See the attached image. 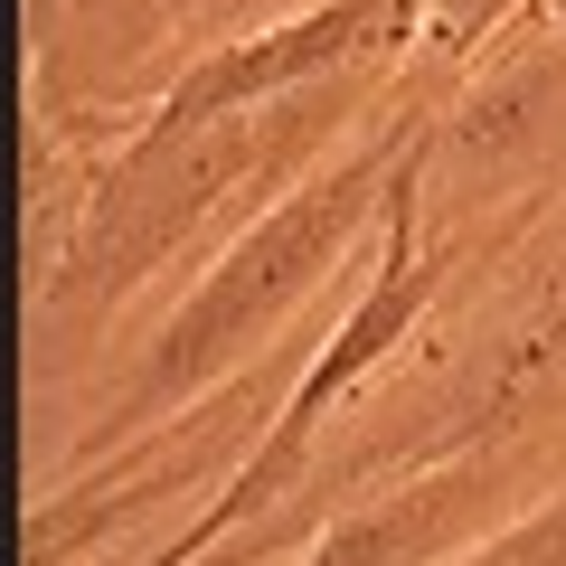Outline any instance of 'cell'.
<instances>
[{
  "instance_id": "obj_1",
  "label": "cell",
  "mask_w": 566,
  "mask_h": 566,
  "mask_svg": "<svg viewBox=\"0 0 566 566\" xmlns=\"http://www.w3.org/2000/svg\"><path fill=\"white\" fill-rule=\"evenodd\" d=\"M416 142H424L416 104H387V123L359 142V151H340L331 170H312L303 189H283V199L208 264L199 293L161 322V340L142 349L133 387H123L114 424H104L95 444H114V434H133V424H151V416H180L189 397L227 387V368L255 359V349L293 322L303 293H322V274L340 264V245L387 208V189H397V170H406Z\"/></svg>"
},
{
  "instance_id": "obj_2",
  "label": "cell",
  "mask_w": 566,
  "mask_h": 566,
  "mask_svg": "<svg viewBox=\"0 0 566 566\" xmlns=\"http://www.w3.org/2000/svg\"><path fill=\"white\" fill-rule=\"evenodd\" d=\"M340 114H331L322 85H303V95L245 104V114H218V123H142L114 151V170L85 189V218L57 245V274H48V312L57 322L114 312L123 293L151 283V264L180 255V237L227 189L264 180V170H303L322 142H340Z\"/></svg>"
},
{
  "instance_id": "obj_3",
  "label": "cell",
  "mask_w": 566,
  "mask_h": 566,
  "mask_svg": "<svg viewBox=\"0 0 566 566\" xmlns=\"http://www.w3.org/2000/svg\"><path fill=\"white\" fill-rule=\"evenodd\" d=\"M434 283H444V264L416 245V151H406L397 189H387V208H378V264H368L359 312H349V322L331 331L322 349H312V368L293 378V397H283V416L264 424V444L245 453V472H227L218 510H208L199 528H180V538H170L151 566H199L208 547L227 538V528H255L264 510L283 501V491L303 482V472H312V444H322V416L368 378V368H387L406 340H416V312L434 303Z\"/></svg>"
},
{
  "instance_id": "obj_4",
  "label": "cell",
  "mask_w": 566,
  "mask_h": 566,
  "mask_svg": "<svg viewBox=\"0 0 566 566\" xmlns=\"http://www.w3.org/2000/svg\"><path fill=\"white\" fill-rule=\"evenodd\" d=\"M283 397L293 387H274L264 368H237L227 387L189 397L180 416H151L133 434H114V463H95L85 482L39 491L20 557L29 566H76L85 547H104V528H133L142 510L180 501V491L218 482V472H245V453L264 444V416H283Z\"/></svg>"
},
{
  "instance_id": "obj_5",
  "label": "cell",
  "mask_w": 566,
  "mask_h": 566,
  "mask_svg": "<svg viewBox=\"0 0 566 566\" xmlns=\"http://www.w3.org/2000/svg\"><path fill=\"white\" fill-rule=\"evenodd\" d=\"M416 10L424 0H312L293 20L255 29V39H218L199 66H180L161 85L151 123H218V114H245V104L303 95L331 66L368 57V48H397V20H416Z\"/></svg>"
},
{
  "instance_id": "obj_6",
  "label": "cell",
  "mask_w": 566,
  "mask_h": 566,
  "mask_svg": "<svg viewBox=\"0 0 566 566\" xmlns=\"http://www.w3.org/2000/svg\"><path fill=\"white\" fill-rule=\"evenodd\" d=\"M520 472H528L520 444H482V453H453V463H424L416 482H397L368 510L331 520L303 566H444L472 538H491V520L520 491Z\"/></svg>"
},
{
  "instance_id": "obj_7",
  "label": "cell",
  "mask_w": 566,
  "mask_h": 566,
  "mask_svg": "<svg viewBox=\"0 0 566 566\" xmlns=\"http://www.w3.org/2000/svg\"><path fill=\"white\" fill-rule=\"evenodd\" d=\"M463 566H566V491H557V501H538L528 520H510L501 538H482Z\"/></svg>"
}]
</instances>
